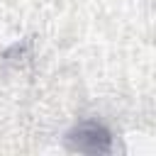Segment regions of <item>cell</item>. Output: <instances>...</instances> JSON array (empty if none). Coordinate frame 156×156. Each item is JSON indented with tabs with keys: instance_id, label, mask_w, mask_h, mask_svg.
Instances as JSON below:
<instances>
[{
	"instance_id": "1",
	"label": "cell",
	"mask_w": 156,
	"mask_h": 156,
	"mask_svg": "<svg viewBox=\"0 0 156 156\" xmlns=\"http://www.w3.org/2000/svg\"><path fill=\"white\" fill-rule=\"evenodd\" d=\"M68 141L78 151H110V132L98 122H80L71 134Z\"/></svg>"
}]
</instances>
